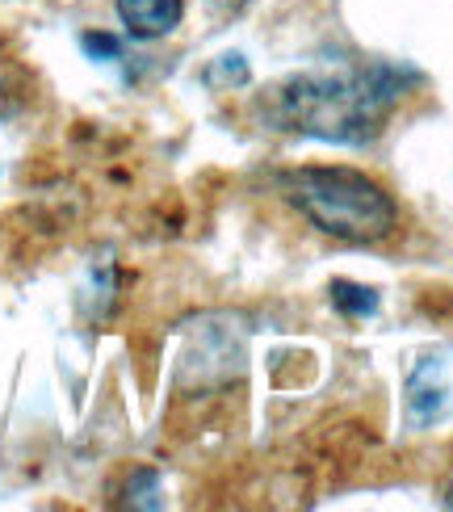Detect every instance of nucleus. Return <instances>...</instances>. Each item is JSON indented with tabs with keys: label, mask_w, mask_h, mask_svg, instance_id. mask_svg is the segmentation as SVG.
Wrapping results in <instances>:
<instances>
[{
	"label": "nucleus",
	"mask_w": 453,
	"mask_h": 512,
	"mask_svg": "<svg viewBox=\"0 0 453 512\" xmlns=\"http://www.w3.org/2000/svg\"><path fill=\"white\" fill-rule=\"evenodd\" d=\"M412 80L416 72L391 68V63H365V68L336 63V68L298 72L261 97V118L277 131L361 147L378 139L386 114L395 110Z\"/></svg>",
	"instance_id": "obj_1"
},
{
	"label": "nucleus",
	"mask_w": 453,
	"mask_h": 512,
	"mask_svg": "<svg viewBox=\"0 0 453 512\" xmlns=\"http://www.w3.org/2000/svg\"><path fill=\"white\" fill-rule=\"evenodd\" d=\"M282 194L311 227L344 244H374L391 236L395 227L391 194L378 181L357 173V168H340V164L294 168V173L282 177Z\"/></svg>",
	"instance_id": "obj_2"
},
{
	"label": "nucleus",
	"mask_w": 453,
	"mask_h": 512,
	"mask_svg": "<svg viewBox=\"0 0 453 512\" xmlns=\"http://www.w3.org/2000/svg\"><path fill=\"white\" fill-rule=\"evenodd\" d=\"M449 412V387H445V366L437 357H424L420 366L407 378V420L416 424H433Z\"/></svg>",
	"instance_id": "obj_3"
},
{
	"label": "nucleus",
	"mask_w": 453,
	"mask_h": 512,
	"mask_svg": "<svg viewBox=\"0 0 453 512\" xmlns=\"http://www.w3.org/2000/svg\"><path fill=\"white\" fill-rule=\"evenodd\" d=\"M114 9L122 17L126 34L139 42H151V38H168L181 26L185 0H114Z\"/></svg>",
	"instance_id": "obj_4"
},
{
	"label": "nucleus",
	"mask_w": 453,
	"mask_h": 512,
	"mask_svg": "<svg viewBox=\"0 0 453 512\" xmlns=\"http://www.w3.org/2000/svg\"><path fill=\"white\" fill-rule=\"evenodd\" d=\"M34 93V80L21 63H0V118H17Z\"/></svg>",
	"instance_id": "obj_5"
},
{
	"label": "nucleus",
	"mask_w": 453,
	"mask_h": 512,
	"mask_svg": "<svg viewBox=\"0 0 453 512\" xmlns=\"http://www.w3.org/2000/svg\"><path fill=\"white\" fill-rule=\"evenodd\" d=\"M332 307L349 319H370L378 315V290L357 282H332Z\"/></svg>",
	"instance_id": "obj_6"
},
{
	"label": "nucleus",
	"mask_w": 453,
	"mask_h": 512,
	"mask_svg": "<svg viewBox=\"0 0 453 512\" xmlns=\"http://www.w3.org/2000/svg\"><path fill=\"white\" fill-rule=\"evenodd\" d=\"M248 59L240 55V51H227V55H219V59H210L206 63V72H202V80L210 84V89H244L248 84Z\"/></svg>",
	"instance_id": "obj_7"
},
{
	"label": "nucleus",
	"mask_w": 453,
	"mask_h": 512,
	"mask_svg": "<svg viewBox=\"0 0 453 512\" xmlns=\"http://www.w3.org/2000/svg\"><path fill=\"white\" fill-rule=\"evenodd\" d=\"M126 508H160V475L151 471V466H143V471H135L131 479H126Z\"/></svg>",
	"instance_id": "obj_8"
},
{
	"label": "nucleus",
	"mask_w": 453,
	"mask_h": 512,
	"mask_svg": "<svg viewBox=\"0 0 453 512\" xmlns=\"http://www.w3.org/2000/svg\"><path fill=\"white\" fill-rule=\"evenodd\" d=\"M80 47H84V55L89 59H97V63H114V59H122V42L114 38V34H101V30H89L80 38Z\"/></svg>",
	"instance_id": "obj_9"
},
{
	"label": "nucleus",
	"mask_w": 453,
	"mask_h": 512,
	"mask_svg": "<svg viewBox=\"0 0 453 512\" xmlns=\"http://www.w3.org/2000/svg\"><path fill=\"white\" fill-rule=\"evenodd\" d=\"M445 504H449V508H453V487H449V500H445Z\"/></svg>",
	"instance_id": "obj_10"
}]
</instances>
